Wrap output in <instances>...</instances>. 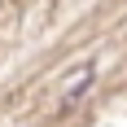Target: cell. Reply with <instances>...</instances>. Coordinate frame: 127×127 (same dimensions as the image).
I'll list each match as a JSON object with an SVG mask.
<instances>
[{"mask_svg": "<svg viewBox=\"0 0 127 127\" xmlns=\"http://www.w3.org/2000/svg\"><path fill=\"white\" fill-rule=\"evenodd\" d=\"M88 83H92V66H83V75H79L75 83H70V92H66V105H75L79 96H83V92H88Z\"/></svg>", "mask_w": 127, "mask_h": 127, "instance_id": "cell-1", "label": "cell"}]
</instances>
